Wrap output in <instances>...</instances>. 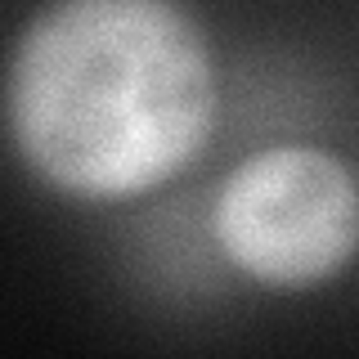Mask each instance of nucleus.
<instances>
[{
  "mask_svg": "<svg viewBox=\"0 0 359 359\" xmlns=\"http://www.w3.org/2000/svg\"><path fill=\"white\" fill-rule=\"evenodd\" d=\"M5 130L45 189L126 202L207 149L220 76L184 0H50L5 63Z\"/></svg>",
  "mask_w": 359,
  "mask_h": 359,
  "instance_id": "nucleus-1",
  "label": "nucleus"
},
{
  "mask_svg": "<svg viewBox=\"0 0 359 359\" xmlns=\"http://www.w3.org/2000/svg\"><path fill=\"white\" fill-rule=\"evenodd\" d=\"M211 243L238 278L306 292L337 278L359 252V184L319 144L247 153L211 198Z\"/></svg>",
  "mask_w": 359,
  "mask_h": 359,
  "instance_id": "nucleus-2",
  "label": "nucleus"
}]
</instances>
